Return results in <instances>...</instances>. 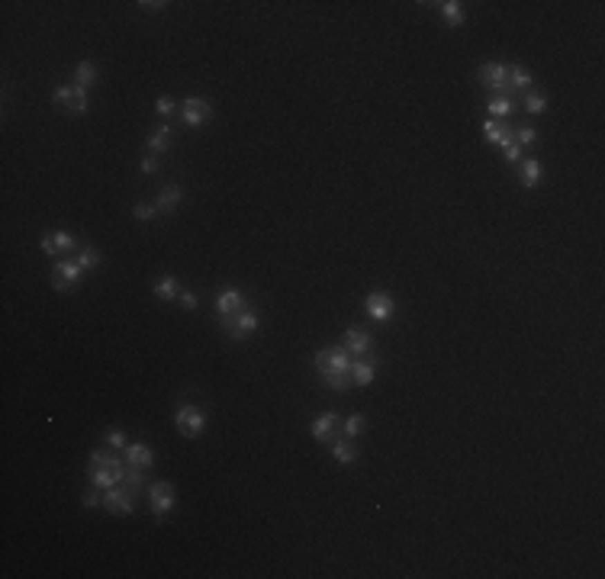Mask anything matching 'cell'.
<instances>
[{"mask_svg":"<svg viewBox=\"0 0 605 579\" xmlns=\"http://www.w3.org/2000/svg\"><path fill=\"white\" fill-rule=\"evenodd\" d=\"M505 161H509V164H519L521 161V145L509 142V145H505Z\"/></svg>","mask_w":605,"mask_h":579,"instance_id":"obj_40","label":"cell"},{"mask_svg":"<svg viewBox=\"0 0 605 579\" xmlns=\"http://www.w3.org/2000/svg\"><path fill=\"white\" fill-rule=\"evenodd\" d=\"M81 274H84V267H81L75 258H65V261H58L55 267H52V290H58V293H68V290H75L77 283H81Z\"/></svg>","mask_w":605,"mask_h":579,"instance_id":"obj_8","label":"cell"},{"mask_svg":"<svg viewBox=\"0 0 605 579\" xmlns=\"http://www.w3.org/2000/svg\"><path fill=\"white\" fill-rule=\"evenodd\" d=\"M367 428V421H364V415L361 412H354V415H348L345 419V425H342V431H345V438H357V435H361V431Z\"/></svg>","mask_w":605,"mask_h":579,"instance_id":"obj_29","label":"cell"},{"mask_svg":"<svg viewBox=\"0 0 605 579\" xmlns=\"http://www.w3.org/2000/svg\"><path fill=\"white\" fill-rule=\"evenodd\" d=\"M103 441H106L113 450H126V448H129V438H126V431H122V428H110L106 435H103Z\"/></svg>","mask_w":605,"mask_h":579,"instance_id":"obj_30","label":"cell"},{"mask_svg":"<svg viewBox=\"0 0 605 579\" xmlns=\"http://www.w3.org/2000/svg\"><path fill=\"white\" fill-rule=\"evenodd\" d=\"M525 110L534 113V116H541V113L548 110V100H544L541 94H534V91H528V94H525Z\"/></svg>","mask_w":605,"mask_h":579,"instance_id":"obj_33","label":"cell"},{"mask_svg":"<svg viewBox=\"0 0 605 579\" xmlns=\"http://www.w3.org/2000/svg\"><path fill=\"white\" fill-rule=\"evenodd\" d=\"M122 457H126V464H132V467H139V470H149L151 464H155V454H151L149 444H129V448L122 450Z\"/></svg>","mask_w":605,"mask_h":579,"instance_id":"obj_17","label":"cell"},{"mask_svg":"<svg viewBox=\"0 0 605 579\" xmlns=\"http://www.w3.org/2000/svg\"><path fill=\"white\" fill-rule=\"evenodd\" d=\"M139 168H142V174H155V171H158V158H155V155H142Z\"/></svg>","mask_w":605,"mask_h":579,"instance_id":"obj_38","label":"cell"},{"mask_svg":"<svg viewBox=\"0 0 605 579\" xmlns=\"http://www.w3.org/2000/svg\"><path fill=\"white\" fill-rule=\"evenodd\" d=\"M338 431V415L335 412H322L319 419H313V438L316 441H328Z\"/></svg>","mask_w":605,"mask_h":579,"instance_id":"obj_19","label":"cell"},{"mask_svg":"<svg viewBox=\"0 0 605 579\" xmlns=\"http://www.w3.org/2000/svg\"><path fill=\"white\" fill-rule=\"evenodd\" d=\"M248 303H245V293L239 287H225L219 296H216V312L219 316H232V312H239V309H245Z\"/></svg>","mask_w":605,"mask_h":579,"instance_id":"obj_14","label":"cell"},{"mask_svg":"<svg viewBox=\"0 0 605 579\" xmlns=\"http://www.w3.org/2000/svg\"><path fill=\"white\" fill-rule=\"evenodd\" d=\"M258 322H261V316H258V309H252V306L239 309L232 316H219V325L229 335V341H245L258 328Z\"/></svg>","mask_w":605,"mask_h":579,"instance_id":"obj_2","label":"cell"},{"mask_svg":"<svg viewBox=\"0 0 605 579\" xmlns=\"http://www.w3.org/2000/svg\"><path fill=\"white\" fill-rule=\"evenodd\" d=\"M322 383H326L328 390H348L354 380H351V374H322Z\"/></svg>","mask_w":605,"mask_h":579,"instance_id":"obj_31","label":"cell"},{"mask_svg":"<svg viewBox=\"0 0 605 579\" xmlns=\"http://www.w3.org/2000/svg\"><path fill=\"white\" fill-rule=\"evenodd\" d=\"M438 10H441L447 26H464V3L460 0H445V3H438Z\"/></svg>","mask_w":605,"mask_h":579,"instance_id":"obj_25","label":"cell"},{"mask_svg":"<svg viewBox=\"0 0 605 579\" xmlns=\"http://www.w3.org/2000/svg\"><path fill=\"white\" fill-rule=\"evenodd\" d=\"M139 7H142V10H151V13H155V10H165L168 3H165V0H139Z\"/></svg>","mask_w":605,"mask_h":579,"instance_id":"obj_41","label":"cell"},{"mask_svg":"<svg viewBox=\"0 0 605 579\" xmlns=\"http://www.w3.org/2000/svg\"><path fill=\"white\" fill-rule=\"evenodd\" d=\"M126 457H120L116 450H93L91 460H87V480H91V486H97V489H113V486H120L122 477H126Z\"/></svg>","mask_w":605,"mask_h":579,"instance_id":"obj_1","label":"cell"},{"mask_svg":"<svg viewBox=\"0 0 605 579\" xmlns=\"http://www.w3.org/2000/svg\"><path fill=\"white\" fill-rule=\"evenodd\" d=\"M103 489H97V486H91V489H87L84 493V499H81V505H84V509H93V505H103Z\"/></svg>","mask_w":605,"mask_h":579,"instance_id":"obj_36","label":"cell"},{"mask_svg":"<svg viewBox=\"0 0 605 579\" xmlns=\"http://www.w3.org/2000/svg\"><path fill=\"white\" fill-rule=\"evenodd\" d=\"M538 142V129L534 126H519L515 129V145H534Z\"/></svg>","mask_w":605,"mask_h":579,"instance_id":"obj_34","label":"cell"},{"mask_svg":"<svg viewBox=\"0 0 605 579\" xmlns=\"http://www.w3.org/2000/svg\"><path fill=\"white\" fill-rule=\"evenodd\" d=\"M174 505H177L174 483H168V480L149 483V509H151V515H155V522H165V515H168Z\"/></svg>","mask_w":605,"mask_h":579,"instance_id":"obj_4","label":"cell"},{"mask_svg":"<svg viewBox=\"0 0 605 579\" xmlns=\"http://www.w3.org/2000/svg\"><path fill=\"white\" fill-rule=\"evenodd\" d=\"M380 367V357L377 354H364V357H351V380L354 386H371L373 374Z\"/></svg>","mask_w":605,"mask_h":579,"instance_id":"obj_12","label":"cell"},{"mask_svg":"<svg viewBox=\"0 0 605 579\" xmlns=\"http://www.w3.org/2000/svg\"><path fill=\"white\" fill-rule=\"evenodd\" d=\"M177 299H180V306H184V309H196V306H200L196 293H190V290H180V296H177Z\"/></svg>","mask_w":605,"mask_h":579,"instance_id":"obj_39","label":"cell"},{"mask_svg":"<svg viewBox=\"0 0 605 579\" xmlns=\"http://www.w3.org/2000/svg\"><path fill=\"white\" fill-rule=\"evenodd\" d=\"M342 341H345V348H348V351H351L354 357L371 354V348H373V338H371V332H364V328H348L345 335H342Z\"/></svg>","mask_w":605,"mask_h":579,"instance_id":"obj_15","label":"cell"},{"mask_svg":"<svg viewBox=\"0 0 605 579\" xmlns=\"http://www.w3.org/2000/svg\"><path fill=\"white\" fill-rule=\"evenodd\" d=\"M180 120H184L190 129L206 126V122L213 120V106H210V100H203V97H187V100L180 103Z\"/></svg>","mask_w":605,"mask_h":579,"instance_id":"obj_9","label":"cell"},{"mask_svg":"<svg viewBox=\"0 0 605 579\" xmlns=\"http://www.w3.org/2000/svg\"><path fill=\"white\" fill-rule=\"evenodd\" d=\"M136 502H139V493H136V489H129V486H122V483L103 493V509H106L110 515H122V518H129L132 509H136Z\"/></svg>","mask_w":605,"mask_h":579,"instance_id":"obj_7","label":"cell"},{"mask_svg":"<svg viewBox=\"0 0 605 579\" xmlns=\"http://www.w3.org/2000/svg\"><path fill=\"white\" fill-rule=\"evenodd\" d=\"M180 200H184V190L177 187H161L158 190V200H155V206H158V213H174L177 206H180Z\"/></svg>","mask_w":605,"mask_h":579,"instance_id":"obj_21","label":"cell"},{"mask_svg":"<svg viewBox=\"0 0 605 579\" xmlns=\"http://www.w3.org/2000/svg\"><path fill=\"white\" fill-rule=\"evenodd\" d=\"M541 161L538 158H521L519 161V180H521V187L525 190H534L541 184Z\"/></svg>","mask_w":605,"mask_h":579,"instance_id":"obj_16","label":"cell"},{"mask_svg":"<svg viewBox=\"0 0 605 579\" xmlns=\"http://www.w3.org/2000/svg\"><path fill=\"white\" fill-rule=\"evenodd\" d=\"M149 149H151V151H168V149H174V126H168V122L155 126V129L149 132Z\"/></svg>","mask_w":605,"mask_h":579,"instance_id":"obj_18","label":"cell"},{"mask_svg":"<svg viewBox=\"0 0 605 579\" xmlns=\"http://www.w3.org/2000/svg\"><path fill=\"white\" fill-rule=\"evenodd\" d=\"M75 261L81 264L84 271H91V267H100V264H103V254L97 251V248H81V251H77V258H75Z\"/></svg>","mask_w":605,"mask_h":579,"instance_id":"obj_28","label":"cell"},{"mask_svg":"<svg viewBox=\"0 0 605 579\" xmlns=\"http://www.w3.org/2000/svg\"><path fill=\"white\" fill-rule=\"evenodd\" d=\"M483 139L490 142V145H509V142H515V126L505 120H486L483 122Z\"/></svg>","mask_w":605,"mask_h":579,"instance_id":"obj_13","label":"cell"},{"mask_svg":"<svg viewBox=\"0 0 605 579\" xmlns=\"http://www.w3.org/2000/svg\"><path fill=\"white\" fill-rule=\"evenodd\" d=\"M332 448V457L338 460V464H354L357 460V444H351V438H338L328 444Z\"/></svg>","mask_w":605,"mask_h":579,"instance_id":"obj_24","label":"cell"},{"mask_svg":"<svg viewBox=\"0 0 605 579\" xmlns=\"http://www.w3.org/2000/svg\"><path fill=\"white\" fill-rule=\"evenodd\" d=\"M52 103H55L62 113H68V116H84L87 113V91H81V87H75V84L55 87V91H52Z\"/></svg>","mask_w":605,"mask_h":579,"instance_id":"obj_6","label":"cell"},{"mask_svg":"<svg viewBox=\"0 0 605 579\" xmlns=\"http://www.w3.org/2000/svg\"><path fill=\"white\" fill-rule=\"evenodd\" d=\"M151 290H155V296L165 299V303H171V299L180 296V283H177V277H161Z\"/></svg>","mask_w":605,"mask_h":579,"instance_id":"obj_26","label":"cell"},{"mask_svg":"<svg viewBox=\"0 0 605 579\" xmlns=\"http://www.w3.org/2000/svg\"><path fill=\"white\" fill-rule=\"evenodd\" d=\"M155 113L168 120V116H174V113H180V103H177L174 97H158V103H155Z\"/></svg>","mask_w":605,"mask_h":579,"instance_id":"obj_32","label":"cell"},{"mask_svg":"<svg viewBox=\"0 0 605 579\" xmlns=\"http://www.w3.org/2000/svg\"><path fill=\"white\" fill-rule=\"evenodd\" d=\"M476 77H480V84L490 87V91H496V97L503 94V91H509V68L499 65V61H490V65H480V71H476Z\"/></svg>","mask_w":605,"mask_h":579,"instance_id":"obj_10","label":"cell"},{"mask_svg":"<svg viewBox=\"0 0 605 579\" xmlns=\"http://www.w3.org/2000/svg\"><path fill=\"white\" fill-rule=\"evenodd\" d=\"M174 425L184 438H200L206 431V412L194 402H180L174 409Z\"/></svg>","mask_w":605,"mask_h":579,"instance_id":"obj_3","label":"cell"},{"mask_svg":"<svg viewBox=\"0 0 605 579\" xmlns=\"http://www.w3.org/2000/svg\"><path fill=\"white\" fill-rule=\"evenodd\" d=\"M531 84H534V81H531L528 68H521V65L509 68V91H515V94H528Z\"/></svg>","mask_w":605,"mask_h":579,"instance_id":"obj_22","label":"cell"},{"mask_svg":"<svg viewBox=\"0 0 605 579\" xmlns=\"http://www.w3.org/2000/svg\"><path fill=\"white\" fill-rule=\"evenodd\" d=\"M364 309H367V316L373 319V322H390L393 312H396V303H393L387 293H380V290H373V293H367V299H364Z\"/></svg>","mask_w":605,"mask_h":579,"instance_id":"obj_11","label":"cell"},{"mask_svg":"<svg viewBox=\"0 0 605 579\" xmlns=\"http://www.w3.org/2000/svg\"><path fill=\"white\" fill-rule=\"evenodd\" d=\"M486 110L493 113V120H509V116L519 110V100L509 97V94H499V97H493V100L486 103Z\"/></svg>","mask_w":605,"mask_h":579,"instance_id":"obj_20","label":"cell"},{"mask_svg":"<svg viewBox=\"0 0 605 579\" xmlns=\"http://www.w3.org/2000/svg\"><path fill=\"white\" fill-rule=\"evenodd\" d=\"M39 245H42V251H46L48 258H55V254H58V245H55V235H52V232H42Z\"/></svg>","mask_w":605,"mask_h":579,"instance_id":"obj_37","label":"cell"},{"mask_svg":"<svg viewBox=\"0 0 605 579\" xmlns=\"http://www.w3.org/2000/svg\"><path fill=\"white\" fill-rule=\"evenodd\" d=\"M316 370L322 374H351V351L342 348H322L316 351Z\"/></svg>","mask_w":605,"mask_h":579,"instance_id":"obj_5","label":"cell"},{"mask_svg":"<svg viewBox=\"0 0 605 579\" xmlns=\"http://www.w3.org/2000/svg\"><path fill=\"white\" fill-rule=\"evenodd\" d=\"M55 235V245H58V254H65V251H81L84 245H81V238H75L71 232H52Z\"/></svg>","mask_w":605,"mask_h":579,"instance_id":"obj_27","label":"cell"},{"mask_svg":"<svg viewBox=\"0 0 605 579\" xmlns=\"http://www.w3.org/2000/svg\"><path fill=\"white\" fill-rule=\"evenodd\" d=\"M132 216H136L139 222H151V219L158 216V206H151V203H136V209H132Z\"/></svg>","mask_w":605,"mask_h":579,"instance_id":"obj_35","label":"cell"},{"mask_svg":"<svg viewBox=\"0 0 605 579\" xmlns=\"http://www.w3.org/2000/svg\"><path fill=\"white\" fill-rule=\"evenodd\" d=\"M97 77H100V71H97V65H93V61H77L75 81H71V84L81 87V91H87L91 84H97Z\"/></svg>","mask_w":605,"mask_h":579,"instance_id":"obj_23","label":"cell"}]
</instances>
